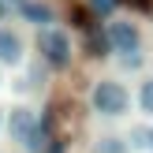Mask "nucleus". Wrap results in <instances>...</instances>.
<instances>
[{"mask_svg": "<svg viewBox=\"0 0 153 153\" xmlns=\"http://www.w3.org/2000/svg\"><path fill=\"white\" fill-rule=\"evenodd\" d=\"M7 4H11V0H7Z\"/></svg>", "mask_w": 153, "mask_h": 153, "instance_id": "11", "label": "nucleus"}, {"mask_svg": "<svg viewBox=\"0 0 153 153\" xmlns=\"http://www.w3.org/2000/svg\"><path fill=\"white\" fill-rule=\"evenodd\" d=\"M7 134H11V142L26 146L30 153L45 149V127H41V120L30 108H11V116H7Z\"/></svg>", "mask_w": 153, "mask_h": 153, "instance_id": "2", "label": "nucleus"}, {"mask_svg": "<svg viewBox=\"0 0 153 153\" xmlns=\"http://www.w3.org/2000/svg\"><path fill=\"white\" fill-rule=\"evenodd\" d=\"M94 153H131V142H127V138H116V134H105V138L94 146Z\"/></svg>", "mask_w": 153, "mask_h": 153, "instance_id": "7", "label": "nucleus"}, {"mask_svg": "<svg viewBox=\"0 0 153 153\" xmlns=\"http://www.w3.org/2000/svg\"><path fill=\"white\" fill-rule=\"evenodd\" d=\"M146 146H149V153H153V127L146 131Z\"/></svg>", "mask_w": 153, "mask_h": 153, "instance_id": "10", "label": "nucleus"}, {"mask_svg": "<svg viewBox=\"0 0 153 153\" xmlns=\"http://www.w3.org/2000/svg\"><path fill=\"white\" fill-rule=\"evenodd\" d=\"M90 7H94L97 15H112V7H116V0H90Z\"/></svg>", "mask_w": 153, "mask_h": 153, "instance_id": "9", "label": "nucleus"}, {"mask_svg": "<svg viewBox=\"0 0 153 153\" xmlns=\"http://www.w3.org/2000/svg\"><path fill=\"white\" fill-rule=\"evenodd\" d=\"M19 60H22V37L0 26V64H19Z\"/></svg>", "mask_w": 153, "mask_h": 153, "instance_id": "5", "label": "nucleus"}, {"mask_svg": "<svg viewBox=\"0 0 153 153\" xmlns=\"http://www.w3.org/2000/svg\"><path fill=\"white\" fill-rule=\"evenodd\" d=\"M90 105H94L97 116L120 120V116L131 112V90H127L123 82H116V79H101L94 86V94H90Z\"/></svg>", "mask_w": 153, "mask_h": 153, "instance_id": "1", "label": "nucleus"}, {"mask_svg": "<svg viewBox=\"0 0 153 153\" xmlns=\"http://www.w3.org/2000/svg\"><path fill=\"white\" fill-rule=\"evenodd\" d=\"M37 49H41V56H45L49 67H67L71 64V37L60 26H45L41 37H37Z\"/></svg>", "mask_w": 153, "mask_h": 153, "instance_id": "4", "label": "nucleus"}, {"mask_svg": "<svg viewBox=\"0 0 153 153\" xmlns=\"http://www.w3.org/2000/svg\"><path fill=\"white\" fill-rule=\"evenodd\" d=\"M105 37H108V45H112L116 56H138L142 52V30H138V22H131V19H112L108 30H105Z\"/></svg>", "mask_w": 153, "mask_h": 153, "instance_id": "3", "label": "nucleus"}, {"mask_svg": "<svg viewBox=\"0 0 153 153\" xmlns=\"http://www.w3.org/2000/svg\"><path fill=\"white\" fill-rule=\"evenodd\" d=\"M22 19L37 22V26H49V22H52V7H49V4H34V0H26V4H22Z\"/></svg>", "mask_w": 153, "mask_h": 153, "instance_id": "6", "label": "nucleus"}, {"mask_svg": "<svg viewBox=\"0 0 153 153\" xmlns=\"http://www.w3.org/2000/svg\"><path fill=\"white\" fill-rule=\"evenodd\" d=\"M134 101H138V108L146 112V116H153V75L138 82V97H134Z\"/></svg>", "mask_w": 153, "mask_h": 153, "instance_id": "8", "label": "nucleus"}]
</instances>
